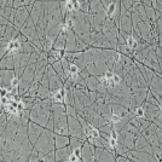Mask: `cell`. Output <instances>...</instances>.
Instances as JSON below:
<instances>
[{
	"instance_id": "5",
	"label": "cell",
	"mask_w": 162,
	"mask_h": 162,
	"mask_svg": "<svg viewBox=\"0 0 162 162\" xmlns=\"http://www.w3.org/2000/svg\"><path fill=\"white\" fill-rule=\"evenodd\" d=\"M120 120H121V116L117 115V114H112V115L110 116V122L114 123V125H115V123H118Z\"/></svg>"
},
{
	"instance_id": "6",
	"label": "cell",
	"mask_w": 162,
	"mask_h": 162,
	"mask_svg": "<svg viewBox=\"0 0 162 162\" xmlns=\"http://www.w3.org/2000/svg\"><path fill=\"white\" fill-rule=\"evenodd\" d=\"M127 45H128V47H136L137 46V41L134 40L133 39V36H128L127 37Z\"/></svg>"
},
{
	"instance_id": "7",
	"label": "cell",
	"mask_w": 162,
	"mask_h": 162,
	"mask_svg": "<svg viewBox=\"0 0 162 162\" xmlns=\"http://www.w3.org/2000/svg\"><path fill=\"white\" fill-rule=\"evenodd\" d=\"M78 150H75L74 153L70 155V157H69V162H79V156H78Z\"/></svg>"
},
{
	"instance_id": "3",
	"label": "cell",
	"mask_w": 162,
	"mask_h": 162,
	"mask_svg": "<svg viewBox=\"0 0 162 162\" xmlns=\"http://www.w3.org/2000/svg\"><path fill=\"white\" fill-rule=\"evenodd\" d=\"M21 47V42L18 40H12L9 42V46H7V51L9 52H17Z\"/></svg>"
},
{
	"instance_id": "8",
	"label": "cell",
	"mask_w": 162,
	"mask_h": 162,
	"mask_svg": "<svg viewBox=\"0 0 162 162\" xmlns=\"http://www.w3.org/2000/svg\"><path fill=\"white\" fill-rule=\"evenodd\" d=\"M120 84H121V78L118 75L114 74V76H112V86H118Z\"/></svg>"
},
{
	"instance_id": "12",
	"label": "cell",
	"mask_w": 162,
	"mask_h": 162,
	"mask_svg": "<svg viewBox=\"0 0 162 162\" xmlns=\"http://www.w3.org/2000/svg\"><path fill=\"white\" fill-rule=\"evenodd\" d=\"M114 11H115V5L114 4H111V7H109V10H108V16H112V13H114Z\"/></svg>"
},
{
	"instance_id": "9",
	"label": "cell",
	"mask_w": 162,
	"mask_h": 162,
	"mask_svg": "<svg viewBox=\"0 0 162 162\" xmlns=\"http://www.w3.org/2000/svg\"><path fill=\"white\" fill-rule=\"evenodd\" d=\"M69 72H70V74H79L78 66H75V64H70V66H69Z\"/></svg>"
},
{
	"instance_id": "1",
	"label": "cell",
	"mask_w": 162,
	"mask_h": 162,
	"mask_svg": "<svg viewBox=\"0 0 162 162\" xmlns=\"http://www.w3.org/2000/svg\"><path fill=\"white\" fill-rule=\"evenodd\" d=\"M86 136H87L88 138H91V139H98L100 134L97 128H94L93 126H88V127L86 128Z\"/></svg>"
},
{
	"instance_id": "13",
	"label": "cell",
	"mask_w": 162,
	"mask_h": 162,
	"mask_svg": "<svg viewBox=\"0 0 162 162\" xmlns=\"http://www.w3.org/2000/svg\"><path fill=\"white\" fill-rule=\"evenodd\" d=\"M120 59H121L120 55H118V53H116V55H115V62H120Z\"/></svg>"
},
{
	"instance_id": "4",
	"label": "cell",
	"mask_w": 162,
	"mask_h": 162,
	"mask_svg": "<svg viewBox=\"0 0 162 162\" xmlns=\"http://www.w3.org/2000/svg\"><path fill=\"white\" fill-rule=\"evenodd\" d=\"M108 143H109V147L111 149H115L116 144H117V137H116V133L114 131L110 133V137L108 138Z\"/></svg>"
},
{
	"instance_id": "11",
	"label": "cell",
	"mask_w": 162,
	"mask_h": 162,
	"mask_svg": "<svg viewBox=\"0 0 162 162\" xmlns=\"http://www.w3.org/2000/svg\"><path fill=\"white\" fill-rule=\"evenodd\" d=\"M17 85H18V80H17V79H12V80H11V87L12 88H17Z\"/></svg>"
},
{
	"instance_id": "10",
	"label": "cell",
	"mask_w": 162,
	"mask_h": 162,
	"mask_svg": "<svg viewBox=\"0 0 162 162\" xmlns=\"http://www.w3.org/2000/svg\"><path fill=\"white\" fill-rule=\"evenodd\" d=\"M136 111V115L139 116V117H143L144 116V109L142 108V106H139V108H137V109L134 110Z\"/></svg>"
},
{
	"instance_id": "2",
	"label": "cell",
	"mask_w": 162,
	"mask_h": 162,
	"mask_svg": "<svg viewBox=\"0 0 162 162\" xmlns=\"http://www.w3.org/2000/svg\"><path fill=\"white\" fill-rule=\"evenodd\" d=\"M51 98H52V100L57 102V103H61V102H63V99H64V91L63 90L55 91L53 93H51Z\"/></svg>"
}]
</instances>
